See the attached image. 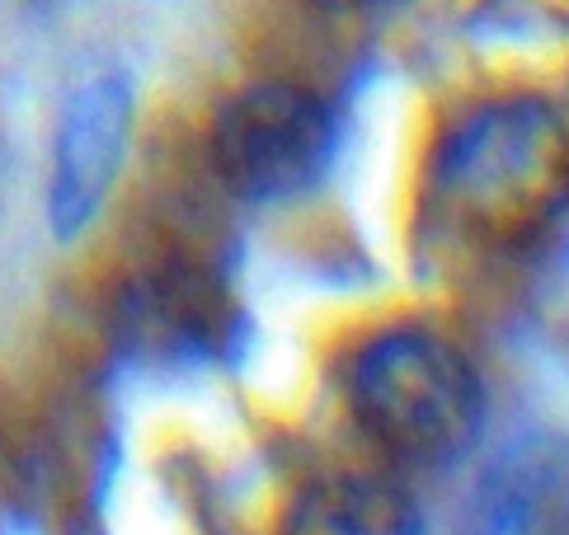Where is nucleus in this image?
Returning a JSON list of instances; mask_svg holds the SVG:
<instances>
[{
  "label": "nucleus",
  "instance_id": "1",
  "mask_svg": "<svg viewBox=\"0 0 569 535\" xmlns=\"http://www.w3.org/2000/svg\"><path fill=\"white\" fill-rule=\"evenodd\" d=\"M569 202V128L541 99H495L447 128L433 155V208L480 244H518Z\"/></svg>",
  "mask_w": 569,
  "mask_h": 535
},
{
  "label": "nucleus",
  "instance_id": "4",
  "mask_svg": "<svg viewBox=\"0 0 569 535\" xmlns=\"http://www.w3.org/2000/svg\"><path fill=\"white\" fill-rule=\"evenodd\" d=\"M132 80L104 71L86 80L57 128L52 179H48V221L57 240H76L109 202L132 137Z\"/></svg>",
  "mask_w": 569,
  "mask_h": 535
},
{
  "label": "nucleus",
  "instance_id": "7",
  "mask_svg": "<svg viewBox=\"0 0 569 535\" xmlns=\"http://www.w3.org/2000/svg\"><path fill=\"white\" fill-rule=\"evenodd\" d=\"M288 535H429L419 503L381 475H330L288 512Z\"/></svg>",
  "mask_w": 569,
  "mask_h": 535
},
{
  "label": "nucleus",
  "instance_id": "5",
  "mask_svg": "<svg viewBox=\"0 0 569 535\" xmlns=\"http://www.w3.org/2000/svg\"><path fill=\"white\" fill-rule=\"evenodd\" d=\"M471 535H569V437L537 427L485 465Z\"/></svg>",
  "mask_w": 569,
  "mask_h": 535
},
{
  "label": "nucleus",
  "instance_id": "2",
  "mask_svg": "<svg viewBox=\"0 0 569 535\" xmlns=\"http://www.w3.org/2000/svg\"><path fill=\"white\" fill-rule=\"evenodd\" d=\"M349 414L405 465L438 470L480 442L485 385L447 339L429 329H386L343 376Z\"/></svg>",
  "mask_w": 569,
  "mask_h": 535
},
{
  "label": "nucleus",
  "instance_id": "3",
  "mask_svg": "<svg viewBox=\"0 0 569 535\" xmlns=\"http://www.w3.org/2000/svg\"><path fill=\"white\" fill-rule=\"evenodd\" d=\"M335 160V118L297 85H250L212 122V170L240 202L311 193Z\"/></svg>",
  "mask_w": 569,
  "mask_h": 535
},
{
  "label": "nucleus",
  "instance_id": "8",
  "mask_svg": "<svg viewBox=\"0 0 569 535\" xmlns=\"http://www.w3.org/2000/svg\"><path fill=\"white\" fill-rule=\"evenodd\" d=\"M311 6H325V10H362V6H377V0H311Z\"/></svg>",
  "mask_w": 569,
  "mask_h": 535
},
{
  "label": "nucleus",
  "instance_id": "6",
  "mask_svg": "<svg viewBox=\"0 0 569 535\" xmlns=\"http://www.w3.org/2000/svg\"><path fill=\"white\" fill-rule=\"evenodd\" d=\"M132 347L170 362H212L236 334V305L198 273H166L147 282L128 311Z\"/></svg>",
  "mask_w": 569,
  "mask_h": 535
}]
</instances>
